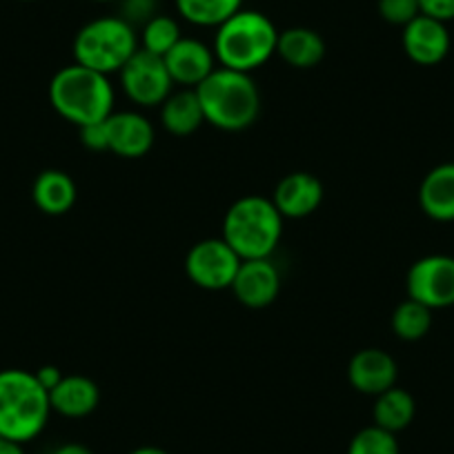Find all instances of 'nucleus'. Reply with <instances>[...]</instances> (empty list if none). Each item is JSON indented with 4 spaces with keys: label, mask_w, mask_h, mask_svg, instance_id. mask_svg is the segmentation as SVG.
<instances>
[{
    "label": "nucleus",
    "mask_w": 454,
    "mask_h": 454,
    "mask_svg": "<svg viewBox=\"0 0 454 454\" xmlns=\"http://www.w3.org/2000/svg\"><path fill=\"white\" fill-rule=\"evenodd\" d=\"M221 237L243 261L270 259L281 243L283 216L272 199L241 196L227 207Z\"/></svg>",
    "instance_id": "5"
},
{
    "label": "nucleus",
    "mask_w": 454,
    "mask_h": 454,
    "mask_svg": "<svg viewBox=\"0 0 454 454\" xmlns=\"http://www.w3.org/2000/svg\"><path fill=\"white\" fill-rule=\"evenodd\" d=\"M390 325L392 332L396 334V339L408 340V343L421 340L432 327V309L426 308L423 303H419V301L405 299L401 301L395 308V312H392Z\"/></svg>",
    "instance_id": "23"
},
{
    "label": "nucleus",
    "mask_w": 454,
    "mask_h": 454,
    "mask_svg": "<svg viewBox=\"0 0 454 454\" xmlns=\"http://www.w3.org/2000/svg\"><path fill=\"white\" fill-rule=\"evenodd\" d=\"M181 38L183 34L178 20L168 14H159L145 27H141V32H138V45H141V50L163 59Z\"/></svg>",
    "instance_id": "24"
},
{
    "label": "nucleus",
    "mask_w": 454,
    "mask_h": 454,
    "mask_svg": "<svg viewBox=\"0 0 454 454\" xmlns=\"http://www.w3.org/2000/svg\"><path fill=\"white\" fill-rule=\"evenodd\" d=\"M50 417V392L36 374L20 368L0 370V436L25 445L43 434Z\"/></svg>",
    "instance_id": "4"
},
{
    "label": "nucleus",
    "mask_w": 454,
    "mask_h": 454,
    "mask_svg": "<svg viewBox=\"0 0 454 454\" xmlns=\"http://www.w3.org/2000/svg\"><path fill=\"white\" fill-rule=\"evenodd\" d=\"M196 96L203 107L205 123L223 132H243L252 128L263 107L259 85L252 74L221 65L196 87Z\"/></svg>",
    "instance_id": "1"
},
{
    "label": "nucleus",
    "mask_w": 454,
    "mask_h": 454,
    "mask_svg": "<svg viewBox=\"0 0 454 454\" xmlns=\"http://www.w3.org/2000/svg\"><path fill=\"white\" fill-rule=\"evenodd\" d=\"M94 3H116V0H94Z\"/></svg>",
    "instance_id": "34"
},
{
    "label": "nucleus",
    "mask_w": 454,
    "mask_h": 454,
    "mask_svg": "<svg viewBox=\"0 0 454 454\" xmlns=\"http://www.w3.org/2000/svg\"><path fill=\"white\" fill-rule=\"evenodd\" d=\"M81 134V143L91 152H107V129H105V121L100 123L85 125L78 129Z\"/></svg>",
    "instance_id": "28"
},
{
    "label": "nucleus",
    "mask_w": 454,
    "mask_h": 454,
    "mask_svg": "<svg viewBox=\"0 0 454 454\" xmlns=\"http://www.w3.org/2000/svg\"><path fill=\"white\" fill-rule=\"evenodd\" d=\"M272 203L283 218L309 216L323 203V183L309 172L287 174L274 187Z\"/></svg>",
    "instance_id": "15"
},
{
    "label": "nucleus",
    "mask_w": 454,
    "mask_h": 454,
    "mask_svg": "<svg viewBox=\"0 0 454 454\" xmlns=\"http://www.w3.org/2000/svg\"><path fill=\"white\" fill-rule=\"evenodd\" d=\"M348 454H401V450L396 434L372 423L352 436Z\"/></svg>",
    "instance_id": "25"
},
{
    "label": "nucleus",
    "mask_w": 454,
    "mask_h": 454,
    "mask_svg": "<svg viewBox=\"0 0 454 454\" xmlns=\"http://www.w3.org/2000/svg\"><path fill=\"white\" fill-rule=\"evenodd\" d=\"M107 129V152L121 159H143L156 143V129L141 112H112L105 119Z\"/></svg>",
    "instance_id": "10"
},
{
    "label": "nucleus",
    "mask_w": 454,
    "mask_h": 454,
    "mask_svg": "<svg viewBox=\"0 0 454 454\" xmlns=\"http://www.w3.org/2000/svg\"><path fill=\"white\" fill-rule=\"evenodd\" d=\"M278 29L263 12L239 10L214 34L212 50L221 67L252 74L277 54Z\"/></svg>",
    "instance_id": "2"
},
{
    "label": "nucleus",
    "mask_w": 454,
    "mask_h": 454,
    "mask_svg": "<svg viewBox=\"0 0 454 454\" xmlns=\"http://www.w3.org/2000/svg\"><path fill=\"white\" fill-rule=\"evenodd\" d=\"M119 76L123 94L138 107H160L163 100L176 87L168 67H165V60L160 56L141 50V47L125 63Z\"/></svg>",
    "instance_id": "8"
},
{
    "label": "nucleus",
    "mask_w": 454,
    "mask_h": 454,
    "mask_svg": "<svg viewBox=\"0 0 454 454\" xmlns=\"http://www.w3.org/2000/svg\"><path fill=\"white\" fill-rule=\"evenodd\" d=\"M419 207L439 223L454 221V163H441L419 185Z\"/></svg>",
    "instance_id": "17"
},
{
    "label": "nucleus",
    "mask_w": 454,
    "mask_h": 454,
    "mask_svg": "<svg viewBox=\"0 0 454 454\" xmlns=\"http://www.w3.org/2000/svg\"><path fill=\"white\" fill-rule=\"evenodd\" d=\"M230 290L246 308L263 309L278 299L281 272L270 259L243 261Z\"/></svg>",
    "instance_id": "12"
},
{
    "label": "nucleus",
    "mask_w": 454,
    "mask_h": 454,
    "mask_svg": "<svg viewBox=\"0 0 454 454\" xmlns=\"http://www.w3.org/2000/svg\"><path fill=\"white\" fill-rule=\"evenodd\" d=\"M183 20L196 27H214L243 10V0H174Z\"/></svg>",
    "instance_id": "22"
},
{
    "label": "nucleus",
    "mask_w": 454,
    "mask_h": 454,
    "mask_svg": "<svg viewBox=\"0 0 454 454\" xmlns=\"http://www.w3.org/2000/svg\"><path fill=\"white\" fill-rule=\"evenodd\" d=\"M277 56L294 69H312L325 56V41L309 27H287L278 32Z\"/></svg>",
    "instance_id": "20"
},
{
    "label": "nucleus",
    "mask_w": 454,
    "mask_h": 454,
    "mask_svg": "<svg viewBox=\"0 0 454 454\" xmlns=\"http://www.w3.org/2000/svg\"><path fill=\"white\" fill-rule=\"evenodd\" d=\"M421 14L450 23L454 20V0H419Z\"/></svg>",
    "instance_id": "29"
},
{
    "label": "nucleus",
    "mask_w": 454,
    "mask_h": 454,
    "mask_svg": "<svg viewBox=\"0 0 454 454\" xmlns=\"http://www.w3.org/2000/svg\"><path fill=\"white\" fill-rule=\"evenodd\" d=\"M116 5H119L116 16L132 25L137 32L160 14V0H116Z\"/></svg>",
    "instance_id": "26"
},
{
    "label": "nucleus",
    "mask_w": 454,
    "mask_h": 454,
    "mask_svg": "<svg viewBox=\"0 0 454 454\" xmlns=\"http://www.w3.org/2000/svg\"><path fill=\"white\" fill-rule=\"evenodd\" d=\"M76 183L63 169H45L32 185L34 205L47 216H63L76 203Z\"/></svg>",
    "instance_id": "19"
},
{
    "label": "nucleus",
    "mask_w": 454,
    "mask_h": 454,
    "mask_svg": "<svg viewBox=\"0 0 454 454\" xmlns=\"http://www.w3.org/2000/svg\"><path fill=\"white\" fill-rule=\"evenodd\" d=\"M100 387L94 379L82 374H67L63 381L50 392L51 412L65 419H85L98 408Z\"/></svg>",
    "instance_id": "16"
},
{
    "label": "nucleus",
    "mask_w": 454,
    "mask_h": 454,
    "mask_svg": "<svg viewBox=\"0 0 454 454\" xmlns=\"http://www.w3.org/2000/svg\"><path fill=\"white\" fill-rule=\"evenodd\" d=\"M243 259L227 246L225 239H203L185 256V274L194 286L209 292L230 290Z\"/></svg>",
    "instance_id": "7"
},
{
    "label": "nucleus",
    "mask_w": 454,
    "mask_h": 454,
    "mask_svg": "<svg viewBox=\"0 0 454 454\" xmlns=\"http://www.w3.org/2000/svg\"><path fill=\"white\" fill-rule=\"evenodd\" d=\"M114 98L109 76L78 63L59 69L50 81L51 107L78 129L107 119L114 112Z\"/></svg>",
    "instance_id": "3"
},
{
    "label": "nucleus",
    "mask_w": 454,
    "mask_h": 454,
    "mask_svg": "<svg viewBox=\"0 0 454 454\" xmlns=\"http://www.w3.org/2000/svg\"><path fill=\"white\" fill-rule=\"evenodd\" d=\"M377 10L379 16H381L386 23L401 29L408 23H412V20L421 14L419 0H379Z\"/></svg>",
    "instance_id": "27"
},
{
    "label": "nucleus",
    "mask_w": 454,
    "mask_h": 454,
    "mask_svg": "<svg viewBox=\"0 0 454 454\" xmlns=\"http://www.w3.org/2000/svg\"><path fill=\"white\" fill-rule=\"evenodd\" d=\"M129 454H169V452L163 448H156V445H143V448L132 450Z\"/></svg>",
    "instance_id": "33"
},
{
    "label": "nucleus",
    "mask_w": 454,
    "mask_h": 454,
    "mask_svg": "<svg viewBox=\"0 0 454 454\" xmlns=\"http://www.w3.org/2000/svg\"><path fill=\"white\" fill-rule=\"evenodd\" d=\"M34 374H36L38 383H41L47 392L54 390V387L59 386L65 377V374L60 372V368H56V365H43V368H38Z\"/></svg>",
    "instance_id": "30"
},
{
    "label": "nucleus",
    "mask_w": 454,
    "mask_h": 454,
    "mask_svg": "<svg viewBox=\"0 0 454 454\" xmlns=\"http://www.w3.org/2000/svg\"><path fill=\"white\" fill-rule=\"evenodd\" d=\"M163 60L169 76H172L174 85L187 87V90H196V87L218 67L212 47H209L207 43L199 41V38L187 36H183L181 41L163 56Z\"/></svg>",
    "instance_id": "13"
},
{
    "label": "nucleus",
    "mask_w": 454,
    "mask_h": 454,
    "mask_svg": "<svg viewBox=\"0 0 454 454\" xmlns=\"http://www.w3.org/2000/svg\"><path fill=\"white\" fill-rule=\"evenodd\" d=\"M51 454H94V452L82 443H63L59 445Z\"/></svg>",
    "instance_id": "32"
},
{
    "label": "nucleus",
    "mask_w": 454,
    "mask_h": 454,
    "mask_svg": "<svg viewBox=\"0 0 454 454\" xmlns=\"http://www.w3.org/2000/svg\"><path fill=\"white\" fill-rule=\"evenodd\" d=\"M399 365L381 348H364L348 364V381L356 392L377 396L396 386Z\"/></svg>",
    "instance_id": "14"
},
{
    "label": "nucleus",
    "mask_w": 454,
    "mask_h": 454,
    "mask_svg": "<svg viewBox=\"0 0 454 454\" xmlns=\"http://www.w3.org/2000/svg\"><path fill=\"white\" fill-rule=\"evenodd\" d=\"M401 45H403L405 56L414 65L434 67V65H439L450 54L452 41H450L448 23L432 19V16L419 14L412 23H408L403 27Z\"/></svg>",
    "instance_id": "11"
},
{
    "label": "nucleus",
    "mask_w": 454,
    "mask_h": 454,
    "mask_svg": "<svg viewBox=\"0 0 454 454\" xmlns=\"http://www.w3.org/2000/svg\"><path fill=\"white\" fill-rule=\"evenodd\" d=\"M205 123V114L196 90L178 87L160 105V125L172 137H192Z\"/></svg>",
    "instance_id": "18"
},
{
    "label": "nucleus",
    "mask_w": 454,
    "mask_h": 454,
    "mask_svg": "<svg viewBox=\"0 0 454 454\" xmlns=\"http://www.w3.org/2000/svg\"><path fill=\"white\" fill-rule=\"evenodd\" d=\"M0 454H25V445L19 443V441L0 436Z\"/></svg>",
    "instance_id": "31"
},
{
    "label": "nucleus",
    "mask_w": 454,
    "mask_h": 454,
    "mask_svg": "<svg viewBox=\"0 0 454 454\" xmlns=\"http://www.w3.org/2000/svg\"><path fill=\"white\" fill-rule=\"evenodd\" d=\"M408 299L426 308L445 309L454 305V256L427 254L414 261L405 277Z\"/></svg>",
    "instance_id": "9"
},
{
    "label": "nucleus",
    "mask_w": 454,
    "mask_h": 454,
    "mask_svg": "<svg viewBox=\"0 0 454 454\" xmlns=\"http://www.w3.org/2000/svg\"><path fill=\"white\" fill-rule=\"evenodd\" d=\"M414 414H417V401L403 387L395 386L374 396V426L383 427L392 434L403 432L414 421Z\"/></svg>",
    "instance_id": "21"
},
{
    "label": "nucleus",
    "mask_w": 454,
    "mask_h": 454,
    "mask_svg": "<svg viewBox=\"0 0 454 454\" xmlns=\"http://www.w3.org/2000/svg\"><path fill=\"white\" fill-rule=\"evenodd\" d=\"M20 3H32V0H20Z\"/></svg>",
    "instance_id": "35"
},
{
    "label": "nucleus",
    "mask_w": 454,
    "mask_h": 454,
    "mask_svg": "<svg viewBox=\"0 0 454 454\" xmlns=\"http://www.w3.org/2000/svg\"><path fill=\"white\" fill-rule=\"evenodd\" d=\"M138 32L121 16H100L78 29L74 38V63L94 72L119 74L138 51Z\"/></svg>",
    "instance_id": "6"
}]
</instances>
